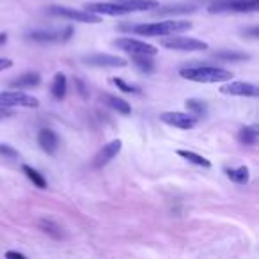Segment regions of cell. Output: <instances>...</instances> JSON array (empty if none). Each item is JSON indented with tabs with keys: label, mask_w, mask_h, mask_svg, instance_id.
<instances>
[{
	"label": "cell",
	"mask_w": 259,
	"mask_h": 259,
	"mask_svg": "<svg viewBox=\"0 0 259 259\" xmlns=\"http://www.w3.org/2000/svg\"><path fill=\"white\" fill-rule=\"evenodd\" d=\"M112 82L115 83V85L119 87V89L122 91V93H128V94H139L141 91H139V87H135V85H130V83H126L122 78H114Z\"/></svg>",
	"instance_id": "obj_28"
},
{
	"label": "cell",
	"mask_w": 259,
	"mask_h": 259,
	"mask_svg": "<svg viewBox=\"0 0 259 259\" xmlns=\"http://www.w3.org/2000/svg\"><path fill=\"white\" fill-rule=\"evenodd\" d=\"M75 83H76V87H78V93L82 94V96H85V85H83V82L82 80H75Z\"/></svg>",
	"instance_id": "obj_32"
},
{
	"label": "cell",
	"mask_w": 259,
	"mask_h": 259,
	"mask_svg": "<svg viewBox=\"0 0 259 259\" xmlns=\"http://www.w3.org/2000/svg\"><path fill=\"white\" fill-rule=\"evenodd\" d=\"M160 121L180 130H192L197 124V117H194L192 114H185V112H163L160 114Z\"/></svg>",
	"instance_id": "obj_8"
},
{
	"label": "cell",
	"mask_w": 259,
	"mask_h": 259,
	"mask_svg": "<svg viewBox=\"0 0 259 259\" xmlns=\"http://www.w3.org/2000/svg\"><path fill=\"white\" fill-rule=\"evenodd\" d=\"M0 156L6 160H16L18 158V151L8 144H0Z\"/></svg>",
	"instance_id": "obj_29"
},
{
	"label": "cell",
	"mask_w": 259,
	"mask_h": 259,
	"mask_svg": "<svg viewBox=\"0 0 259 259\" xmlns=\"http://www.w3.org/2000/svg\"><path fill=\"white\" fill-rule=\"evenodd\" d=\"M52 96L55 98V100H64L66 98V93H68V80H66V76L62 75V73H57V75L54 76V82H52Z\"/></svg>",
	"instance_id": "obj_20"
},
{
	"label": "cell",
	"mask_w": 259,
	"mask_h": 259,
	"mask_svg": "<svg viewBox=\"0 0 259 259\" xmlns=\"http://www.w3.org/2000/svg\"><path fill=\"white\" fill-rule=\"evenodd\" d=\"M83 62L89 66H96V68H124L128 61L117 57V55L110 54H93L83 57Z\"/></svg>",
	"instance_id": "obj_10"
},
{
	"label": "cell",
	"mask_w": 259,
	"mask_h": 259,
	"mask_svg": "<svg viewBox=\"0 0 259 259\" xmlns=\"http://www.w3.org/2000/svg\"><path fill=\"white\" fill-rule=\"evenodd\" d=\"M178 155H180L181 158L188 160V162H190V163H194V165L204 167V169H209V167H211V162H209V160H206L204 156L197 155V153H194V151H187V149H180V151H178Z\"/></svg>",
	"instance_id": "obj_24"
},
{
	"label": "cell",
	"mask_w": 259,
	"mask_h": 259,
	"mask_svg": "<svg viewBox=\"0 0 259 259\" xmlns=\"http://www.w3.org/2000/svg\"><path fill=\"white\" fill-rule=\"evenodd\" d=\"M132 61L134 64L141 69L142 73L149 75V73L155 71V61H153V55H132Z\"/></svg>",
	"instance_id": "obj_23"
},
{
	"label": "cell",
	"mask_w": 259,
	"mask_h": 259,
	"mask_svg": "<svg viewBox=\"0 0 259 259\" xmlns=\"http://www.w3.org/2000/svg\"><path fill=\"white\" fill-rule=\"evenodd\" d=\"M257 137H259V132L255 124L245 126V128H241L240 132H238V141L243 146H255L257 144Z\"/></svg>",
	"instance_id": "obj_19"
},
{
	"label": "cell",
	"mask_w": 259,
	"mask_h": 259,
	"mask_svg": "<svg viewBox=\"0 0 259 259\" xmlns=\"http://www.w3.org/2000/svg\"><path fill=\"white\" fill-rule=\"evenodd\" d=\"M197 9L195 4H167L158 6L155 9L158 16H181V15H190Z\"/></svg>",
	"instance_id": "obj_15"
},
{
	"label": "cell",
	"mask_w": 259,
	"mask_h": 259,
	"mask_svg": "<svg viewBox=\"0 0 259 259\" xmlns=\"http://www.w3.org/2000/svg\"><path fill=\"white\" fill-rule=\"evenodd\" d=\"M41 76L37 73H25V75L18 76L11 82L13 89H27V87H36L39 85Z\"/></svg>",
	"instance_id": "obj_18"
},
{
	"label": "cell",
	"mask_w": 259,
	"mask_h": 259,
	"mask_svg": "<svg viewBox=\"0 0 259 259\" xmlns=\"http://www.w3.org/2000/svg\"><path fill=\"white\" fill-rule=\"evenodd\" d=\"M73 34V29L68 27L66 32H57V30H32L27 34V39H32L36 43H55V41H66Z\"/></svg>",
	"instance_id": "obj_12"
},
{
	"label": "cell",
	"mask_w": 259,
	"mask_h": 259,
	"mask_svg": "<svg viewBox=\"0 0 259 259\" xmlns=\"http://www.w3.org/2000/svg\"><path fill=\"white\" fill-rule=\"evenodd\" d=\"M48 13H50V15H54V16H61V18L75 20V22H80V23H100L101 22V18H98V15H93V13L75 11V9L59 8V6L48 8Z\"/></svg>",
	"instance_id": "obj_7"
},
{
	"label": "cell",
	"mask_w": 259,
	"mask_h": 259,
	"mask_svg": "<svg viewBox=\"0 0 259 259\" xmlns=\"http://www.w3.org/2000/svg\"><path fill=\"white\" fill-rule=\"evenodd\" d=\"M226 174H227V178H229L231 181H234V183H238V185H247L248 178H250L248 169L245 165L238 167V169H227Z\"/></svg>",
	"instance_id": "obj_25"
},
{
	"label": "cell",
	"mask_w": 259,
	"mask_h": 259,
	"mask_svg": "<svg viewBox=\"0 0 259 259\" xmlns=\"http://www.w3.org/2000/svg\"><path fill=\"white\" fill-rule=\"evenodd\" d=\"M85 11L93 13V15H107V16L130 15L128 9L119 4V2H93V4H85Z\"/></svg>",
	"instance_id": "obj_9"
},
{
	"label": "cell",
	"mask_w": 259,
	"mask_h": 259,
	"mask_svg": "<svg viewBox=\"0 0 259 259\" xmlns=\"http://www.w3.org/2000/svg\"><path fill=\"white\" fill-rule=\"evenodd\" d=\"M180 75L185 80L199 83H215V82H227L231 80V71L224 68H215V66H188L180 71Z\"/></svg>",
	"instance_id": "obj_2"
},
{
	"label": "cell",
	"mask_w": 259,
	"mask_h": 259,
	"mask_svg": "<svg viewBox=\"0 0 259 259\" xmlns=\"http://www.w3.org/2000/svg\"><path fill=\"white\" fill-rule=\"evenodd\" d=\"M259 9V0H217L209 4V13H254Z\"/></svg>",
	"instance_id": "obj_4"
},
{
	"label": "cell",
	"mask_w": 259,
	"mask_h": 259,
	"mask_svg": "<svg viewBox=\"0 0 259 259\" xmlns=\"http://www.w3.org/2000/svg\"><path fill=\"white\" fill-rule=\"evenodd\" d=\"M103 103H107L110 108H114L117 114H122V115H130L132 114V107L126 100L122 98H117V96H112V94H105L103 96Z\"/></svg>",
	"instance_id": "obj_17"
},
{
	"label": "cell",
	"mask_w": 259,
	"mask_h": 259,
	"mask_svg": "<svg viewBox=\"0 0 259 259\" xmlns=\"http://www.w3.org/2000/svg\"><path fill=\"white\" fill-rule=\"evenodd\" d=\"M163 48L167 50H178V52H202L208 48V43L201 39H195V37H185V36H165L162 39Z\"/></svg>",
	"instance_id": "obj_3"
},
{
	"label": "cell",
	"mask_w": 259,
	"mask_h": 259,
	"mask_svg": "<svg viewBox=\"0 0 259 259\" xmlns=\"http://www.w3.org/2000/svg\"><path fill=\"white\" fill-rule=\"evenodd\" d=\"M22 170H23V174H25V176L32 181V185H36L37 188H47L48 187V183H47V180H45L43 174L37 172V170L32 169L30 165H23Z\"/></svg>",
	"instance_id": "obj_26"
},
{
	"label": "cell",
	"mask_w": 259,
	"mask_h": 259,
	"mask_svg": "<svg viewBox=\"0 0 259 259\" xmlns=\"http://www.w3.org/2000/svg\"><path fill=\"white\" fill-rule=\"evenodd\" d=\"M13 68V61L11 59H2L0 57V71H4V69Z\"/></svg>",
	"instance_id": "obj_30"
},
{
	"label": "cell",
	"mask_w": 259,
	"mask_h": 259,
	"mask_svg": "<svg viewBox=\"0 0 259 259\" xmlns=\"http://www.w3.org/2000/svg\"><path fill=\"white\" fill-rule=\"evenodd\" d=\"M192 23L185 20H167V22H156V23H141V25L132 27L135 34L139 36H149V37H160V36H174L178 32L190 30Z\"/></svg>",
	"instance_id": "obj_1"
},
{
	"label": "cell",
	"mask_w": 259,
	"mask_h": 259,
	"mask_svg": "<svg viewBox=\"0 0 259 259\" xmlns=\"http://www.w3.org/2000/svg\"><path fill=\"white\" fill-rule=\"evenodd\" d=\"M39 226H41V229H43L45 233L52 234V236H55V238H61V227L55 226L54 222H50V220H41Z\"/></svg>",
	"instance_id": "obj_27"
},
{
	"label": "cell",
	"mask_w": 259,
	"mask_h": 259,
	"mask_svg": "<svg viewBox=\"0 0 259 259\" xmlns=\"http://www.w3.org/2000/svg\"><path fill=\"white\" fill-rule=\"evenodd\" d=\"M6 257H18V259H25V254H22V252L9 250V252H6Z\"/></svg>",
	"instance_id": "obj_31"
},
{
	"label": "cell",
	"mask_w": 259,
	"mask_h": 259,
	"mask_svg": "<svg viewBox=\"0 0 259 259\" xmlns=\"http://www.w3.org/2000/svg\"><path fill=\"white\" fill-rule=\"evenodd\" d=\"M213 57L219 59L224 62H241V61H248L250 55L245 54V52H234V50H222V52H215Z\"/></svg>",
	"instance_id": "obj_21"
},
{
	"label": "cell",
	"mask_w": 259,
	"mask_h": 259,
	"mask_svg": "<svg viewBox=\"0 0 259 259\" xmlns=\"http://www.w3.org/2000/svg\"><path fill=\"white\" fill-rule=\"evenodd\" d=\"M121 6H124L130 13L135 11H153V9L158 8V2L156 0H115Z\"/></svg>",
	"instance_id": "obj_16"
},
{
	"label": "cell",
	"mask_w": 259,
	"mask_h": 259,
	"mask_svg": "<svg viewBox=\"0 0 259 259\" xmlns=\"http://www.w3.org/2000/svg\"><path fill=\"white\" fill-rule=\"evenodd\" d=\"M222 94H231V96H250L255 98L257 96V87L254 83H247V82H231L227 85H224L220 89Z\"/></svg>",
	"instance_id": "obj_13"
},
{
	"label": "cell",
	"mask_w": 259,
	"mask_h": 259,
	"mask_svg": "<svg viewBox=\"0 0 259 259\" xmlns=\"http://www.w3.org/2000/svg\"><path fill=\"white\" fill-rule=\"evenodd\" d=\"M185 107H187L188 114H192L197 119L206 117V114H208V107H206V103L201 100H194V98H190V100L185 101Z\"/></svg>",
	"instance_id": "obj_22"
},
{
	"label": "cell",
	"mask_w": 259,
	"mask_h": 259,
	"mask_svg": "<svg viewBox=\"0 0 259 259\" xmlns=\"http://www.w3.org/2000/svg\"><path fill=\"white\" fill-rule=\"evenodd\" d=\"M0 107L11 108V107H27L36 108L39 107V100L30 94L20 93V91H9V93H0Z\"/></svg>",
	"instance_id": "obj_5"
},
{
	"label": "cell",
	"mask_w": 259,
	"mask_h": 259,
	"mask_svg": "<svg viewBox=\"0 0 259 259\" xmlns=\"http://www.w3.org/2000/svg\"><path fill=\"white\" fill-rule=\"evenodd\" d=\"M114 45L119 48V50L126 52L130 55H153L155 57L158 54L155 47L151 45L144 43V41H139V39H132V37H117L114 41Z\"/></svg>",
	"instance_id": "obj_6"
},
{
	"label": "cell",
	"mask_w": 259,
	"mask_h": 259,
	"mask_svg": "<svg viewBox=\"0 0 259 259\" xmlns=\"http://www.w3.org/2000/svg\"><path fill=\"white\" fill-rule=\"evenodd\" d=\"M37 144H39V148L43 149L47 155H54L59 148V139L54 130L41 128L39 134H37Z\"/></svg>",
	"instance_id": "obj_14"
},
{
	"label": "cell",
	"mask_w": 259,
	"mask_h": 259,
	"mask_svg": "<svg viewBox=\"0 0 259 259\" xmlns=\"http://www.w3.org/2000/svg\"><path fill=\"white\" fill-rule=\"evenodd\" d=\"M6 41H8V34H4V32H0V45H4Z\"/></svg>",
	"instance_id": "obj_33"
},
{
	"label": "cell",
	"mask_w": 259,
	"mask_h": 259,
	"mask_svg": "<svg viewBox=\"0 0 259 259\" xmlns=\"http://www.w3.org/2000/svg\"><path fill=\"white\" fill-rule=\"evenodd\" d=\"M121 148H122V142L119 141V139H115V141H110L108 144H105L103 148H101L100 151L96 153V156L93 158V165L96 167V169L107 165L110 160H114L115 156L119 155Z\"/></svg>",
	"instance_id": "obj_11"
}]
</instances>
